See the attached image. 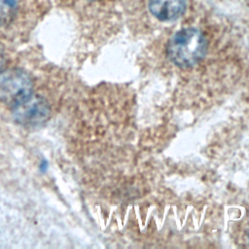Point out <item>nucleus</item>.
I'll list each match as a JSON object with an SVG mask.
<instances>
[{
    "mask_svg": "<svg viewBox=\"0 0 249 249\" xmlns=\"http://www.w3.org/2000/svg\"><path fill=\"white\" fill-rule=\"evenodd\" d=\"M185 7L186 0H149L151 14L162 21L176 19L184 13Z\"/></svg>",
    "mask_w": 249,
    "mask_h": 249,
    "instance_id": "obj_4",
    "label": "nucleus"
},
{
    "mask_svg": "<svg viewBox=\"0 0 249 249\" xmlns=\"http://www.w3.org/2000/svg\"><path fill=\"white\" fill-rule=\"evenodd\" d=\"M14 109L15 119L22 124H39L50 116V107L41 97L31 96Z\"/></svg>",
    "mask_w": 249,
    "mask_h": 249,
    "instance_id": "obj_3",
    "label": "nucleus"
},
{
    "mask_svg": "<svg viewBox=\"0 0 249 249\" xmlns=\"http://www.w3.org/2000/svg\"><path fill=\"white\" fill-rule=\"evenodd\" d=\"M206 50L207 42L203 34L191 27L177 31L167 45L168 57L181 68L196 65L204 57Z\"/></svg>",
    "mask_w": 249,
    "mask_h": 249,
    "instance_id": "obj_1",
    "label": "nucleus"
},
{
    "mask_svg": "<svg viewBox=\"0 0 249 249\" xmlns=\"http://www.w3.org/2000/svg\"><path fill=\"white\" fill-rule=\"evenodd\" d=\"M32 81L22 70L9 69L0 73V100L16 107L32 96Z\"/></svg>",
    "mask_w": 249,
    "mask_h": 249,
    "instance_id": "obj_2",
    "label": "nucleus"
},
{
    "mask_svg": "<svg viewBox=\"0 0 249 249\" xmlns=\"http://www.w3.org/2000/svg\"><path fill=\"white\" fill-rule=\"evenodd\" d=\"M18 8L17 0H0V24L9 22Z\"/></svg>",
    "mask_w": 249,
    "mask_h": 249,
    "instance_id": "obj_5",
    "label": "nucleus"
},
{
    "mask_svg": "<svg viewBox=\"0 0 249 249\" xmlns=\"http://www.w3.org/2000/svg\"><path fill=\"white\" fill-rule=\"evenodd\" d=\"M3 65V53H2V50L0 48V68L2 67Z\"/></svg>",
    "mask_w": 249,
    "mask_h": 249,
    "instance_id": "obj_6",
    "label": "nucleus"
}]
</instances>
